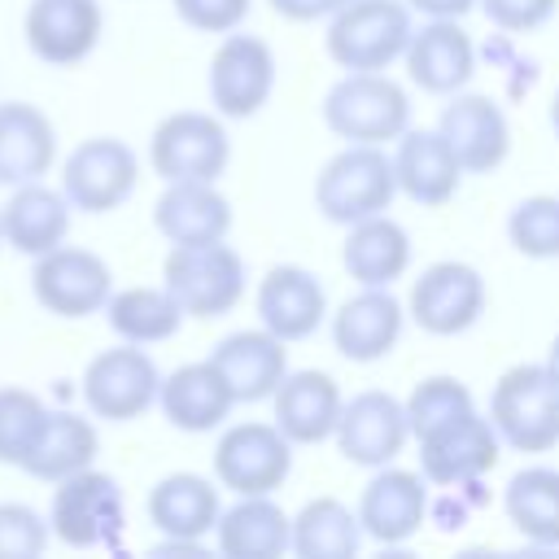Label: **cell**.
Masks as SVG:
<instances>
[{"label": "cell", "instance_id": "33", "mask_svg": "<svg viewBox=\"0 0 559 559\" xmlns=\"http://www.w3.org/2000/svg\"><path fill=\"white\" fill-rule=\"evenodd\" d=\"M105 323L118 341L131 345H162L170 336H179L183 328V306L170 297L166 284H131V288H114L105 301Z\"/></svg>", "mask_w": 559, "mask_h": 559}, {"label": "cell", "instance_id": "13", "mask_svg": "<svg viewBox=\"0 0 559 559\" xmlns=\"http://www.w3.org/2000/svg\"><path fill=\"white\" fill-rule=\"evenodd\" d=\"M140 183V157L118 135H87L61 162V192L83 214H114Z\"/></svg>", "mask_w": 559, "mask_h": 559}, {"label": "cell", "instance_id": "46", "mask_svg": "<svg viewBox=\"0 0 559 559\" xmlns=\"http://www.w3.org/2000/svg\"><path fill=\"white\" fill-rule=\"evenodd\" d=\"M0 245H4V231H0Z\"/></svg>", "mask_w": 559, "mask_h": 559}, {"label": "cell", "instance_id": "27", "mask_svg": "<svg viewBox=\"0 0 559 559\" xmlns=\"http://www.w3.org/2000/svg\"><path fill=\"white\" fill-rule=\"evenodd\" d=\"M157 406H162V415H166L170 428L197 437V432L223 428L227 415L236 411V397H231L223 371L210 358H201V362H183L170 376H162Z\"/></svg>", "mask_w": 559, "mask_h": 559}, {"label": "cell", "instance_id": "41", "mask_svg": "<svg viewBox=\"0 0 559 559\" xmlns=\"http://www.w3.org/2000/svg\"><path fill=\"white\" fill-rule=\"evenodd\" d=\"M480 13L502 31V35H528V31H542L555 13H559V0H476Z\"/></svg>", "mask_w": 559, "mask_h": 559}, {"label": "cell", "instance_id": "45", "mask_svg": "<svg viewBox=\"0 0 559 559\" xmlns=\"http://www.w3.org/2000/svg\"><path fill=\"white\" fill-rule=\"evenodd\" d=\"M550 131H555V140H559V92L550 96Z\"/></svg>", "mask_w": 559, "mask_h": 559}, {"label": "cell", "instance_id": "43", "mask_svg": "<svg viewBox=\"0 0 559 559\" xmlns=\"http://www.w3.org/2000/svg\"><path fill=\"white\" fill-rule=\"evenodd\" d=\"M411 13H424V17H463L467 9H476V0H406Z\"/></svg>", "mask_w": 559, "mask_h": 559}, {"label": "cell", "instance_id": "18", "mask_svg": "<svg viewBox=\"0 0 559 559\" xmlns=\"http://www.w3.org/2000/svg\"><path fill=\"white\" fill-rule=\"evenodd\" d=\"M437 131L450 140L454 157L463 162L467 175H489L507 162L511 153V122L502 114V105L485 92H454L441 105Z\"/></svg>", "mask_w": 559, "mask_h": 559}, {"label": "cell", "instance_id": "26", "mask_svg": "<svg viewBox=\"0 0 559 559\" xmlns=\"http://www.w3.org/2000/svg\"><path fill=\"white\" fill-rule=\"evenodd\" d=\"M341 406H345L341 384L328 371L301 367L280 380V389L271 397V411H275L271 419L293 445H319V441H332Z\"/></svg>", "mask_w": 559, "mask_h": 559}, {"label": "cell", "instance_id": "40", "mask_svg": "<svg viewBox=\"0 0 559 559\" xmlns=\"http://www.w3.org/2000/svg\"><path fill=\"white\" fill-rule=\"evenodd\" d=\"M175 4V17L201 35H227V31H240L253 0H170Z\"/></svg>", "mask_w": 559, "mask_h": 559}, {"label": "cell", "instance_id": "9", "mask_svg": "<svg viewBox=\"0 0 559 559\" xmlns=\"http://www.w3.org/2000/svg\"><path fill=\"white\" fill-rule=\"evenodd\" d=\"M275 74L280 66L262 35H245V31L218 35V48L210 52V70H205L210 109L223 114L227 122H245L262 114V105L275 92Z\"/></svg>", "mask_w": 559, "mask_h": 559}, {"label": "cell", "instance_id": "8", "mask_svg": "<svg viewBox=\"0 0 559 559\" xmlns=\"http://www.w3.org/2000/svg\"><path fill=\"white\" fill-rule=\"evenodd\" d=\"M157 389H162V371H157L153 354L131 341H118V345L92 354L83 367V380H79L87 415L105 419V424L140 419L148 406H157Z\"/></svg>", "mask_w": 559, "mask_h": 559}, {"label": "cell", "instance_id": "29", "mask_svg": "<svg viewBox=\"0 0 559 559\" xmlns=\"http://www.w3.org/2000/svg\"><path fill=\"white\" fill-rule=\"evenodd\" d=\"M57 166V122L35 100H0V188L44 179Z\"/></svg>", "mask_w": 559, "mask_h": 559}, {"label": "cell", "instance_id": "22", "mask_svg": "<svg viewBox=\"0 0 559 559\" xmlns=\"http://www.w3.org/2000/svg\"><path fill=\"white\" fill-rule=\"evenodd\" d=\"M393 175H397V192L406 201H415L424 210H441L459 197V183L467 170L437 127H406L393 148Z\"/></svg>", "mask_w": 559, "mask_h": 559}, {"label": "cell", "instance_id": "36", "mask_svg": "<svg viewBox=\"0 0 559 559\" xmlns=\"http://www.w3.org/2000/svg\"><path fill=\"white\" fill-rule=\"evenodd\" d=\"M48 402L35 389L22 384H0V467H17L26 463L44 419H48Z\"/></svg>", "mask_w": 559, "mask_h": 559}, {"label": "cell", "instance_id": "17", "mask_svg": "<svg viewBox=\"0 0 559 559\" xmlns=\"http://www.w3.org/2000/svg\"><path fill=\"white\" fill-rule=\"evenodd\" d=\"M332 441H336L345 463H358V467L393 463L411 441L402 397H393L389 389H362V393L345 397Z\"/></svg>", "mask_w": 559, "mask_h": 559}, {"label": "cell", "instance_id": "44", "mask_svg": "<svg viewBox=\"0 0 559 559\" xmlns=\"http://www.w3.org/2000/svg\"><path fill=\"white\" fill-rule=\"evenodd\" d=\"M546 371L559 380V336H555V341H550V349H546Z\"/></svg>", "mask_w": 559, "mask_h": 559}, {"label": "cell", "instance_id": "3", "mask_svg": "<svg viewBox=\"0 0 559 559\" xmlns=\"http://www.w3.org/2000/svg\"><path fill=\"white\" fill-rule=\"evenodd\" d=\"M393 197H397V175L384 144H345L314 175V210L336 227L389 214Z\"/></svg>", "mask_w": 559, "mask_h": 559}, {"label": "cell", "instance_id": "37", "mask_svg": "<svg viewBox=\"0 0 559 559\" xmlns=\"http://www.w3.org/2000/svg\"><path fill=\"white\" fill-rule=\"evenodd\" d=\"M507 240L520 258H533V262L559 258V197L533 192V197L515 201L507 214Z\"/></svg>", "mask_w": 559, "mask_h": 559}, {"label": "cell", "instance_id": "28", "mask_svg": "<svg viewBox=\"0 0 559 559\" xmlns=\"http://www.w3.org/2000/svg\"><path fill=\"white\" fill-rule=\"evenodd\" d=\"M153 227L166 236V245H205L227 240L231 231V201L210 179H179L166 183L153 205Z\"/></svg>", "mask_w": 559, "mask_h": 559}, {"label": "cell", "instance_id": "10", "mask_svg": "<svg viewBox=\"0 0 559 559\" xmlns=\"http://www.w3.org/2000/svg\"><path fill=\"white\" fill-rule=\"evenodd\" d=\"M485 306H489L485 275L459 258H441L424 266L406 293V319L428 336H463L467 328L480 323Z\"/></svg>", "mask_w": 559, "mask_h": 559}, {"label": "cell", "instance_id": "6", "mask_svg": "<svg viewBox=\"0 0 559 559\" xmlns=\"http://www.w3.org/2000/svg\"><path fill=\"white\" fill-rule=\"evenodd\" d=\"M127 524V502H122V485L100 472L96 463L57 480L52 498H48V528L61 546L70 550H100V546H118Z\"/></svg>", "mask_w": 559, "mask_h": 559}, {"label": "cell", "instance_id": "39", "mask_svg": "<svg viewBox=\"0 0 559 559\" xmlns=\"http://www.w3.org/2000/svg\"><path fill=\"white\" fill-rule=\"evenodd\" d=\"M48 542V511H35L31 502H0V559H35Z\"/></svg>", "mask_w": 559, "mask_h": 559}, {"label": "cell", "instance_id": "30", "mask_svg": "<svg viewBox=\"0 0 559 559\" xmlns=\"http://www.w3.org/2000/svg\"><path fill=\"white\" fill-rule=\"evenodd\" d=\"M214 546L227 559H280L293 546V515L271 493H245L223 507Z\"/></svg>", "mask_w": 559, "mask_h": 559}, {"label": "cell", "instance_id": "2", "mask_svg": "<svg viewBox=\"0 0 559 559\" xmlns=\"http://www.w3.org/2000/svg\"><path fill=\"white\" fill-rule=\"evenodd\" d=\"M485 415L507 450L550 454L559 445V380L546 362H515L498 376Z\"/></svg>", "mask_w": 559, "mask_h": 559}, {"label": "cell", "instance_id": "12", "mask_svg": "<svg viewBox=\"0 0 559 559\" xmlns=\"http://www.w3.org/2000/svg\"><path fill=\"white\" fill-rule=\"evenodd\" d=\"M114 293V271L83 245H57L31 258V297L52 319H92Z\"/></svg>", "mask_w": 559, "mask_h": 559}, {"label": "cell", "instance_id": "21", "mask_svg": "<svg viewBox=\"0 0 559 559\" xmlns=\"http://www.w3.org/2000/svg\"><path fill=\"white\" fill-rule=\"evenodd\" d=\"M402 328H406V301H397L393 288H358L332 314V345L345 362L367 367L397 349Z\"/></svg>", "mask_w": 559, "mask_h": 559}, {"label": "cell", "instance_id": "32", "mask_svg": "<svg viewBox=\"0 0 559 559\" xmlns=\"http://www.w3.org/2000/svg\"><path fill=\"white\" fill-rule=\"evenodd\" d=\"M96 454H100L96 419H87V415H79V411L52 406L48 419H44V428H39V437H35V445H31V454H26V463H22V472H26L31 480L57 485V480H66V476L92 467Z\"/></svg>", "mask_w": 559, "mask_h": 559}, {"label": "cell", "instance_id": "14", "mask_svg": "<svg viewBox=\"0 0 559 559\" xmlns=\"http://www.w3.org/2000/svg\"><path fill=\"white\" fill-rule=\"evenodd\" d=\"M419 445V472L432 489H459L472 485L480 476H489L502 459V437L489 424V415H480L476 406L424 437H415Z\"/></svg>", "mask_w": 559, "mask_h": 559}, {"label": "cell", "instance_id": "24", "mask_svg": "<svg viewBox=\"0 0 559 559\" xmlns=\"http://www.w3.org/2000/svg\"><path fill=\"white\" fill-rule=\"evenodd\" d=\"M70 218L74 205L61 188L31 179L9 188V197L0 201V231H4V249L22 253V258H39L57 245L70 240Z\"/></svg>", "mask_w": 559, "mask_h": 559}, {"label": "cell", "instance_id": "42", "mask_svg": "<svg viewBox=\"0 0 559 559\" xmlns=\"http://www.w3.org/2000/svg\"><path fill=\"white\" fill-rule=\"evenodd\" d=\"M266 4L284 22H328L345 0H266Z\"/></svg>", "mask_w": 559, "mask_h": 559}, {"label": "cell", "instance_id": "35", "mask_svg": "<svg viewBox=\"0 0 559 559\" xmlns=\"http://www.w3.org/2000/svg\"><path fill=\"white\" fill-rule=\"evenodd\" d=\"M362 524L358 511H349V502L341 498H310L297 515H293V555L297 559H354L362 546Z\"/></svg>", "mask_w": 559, "mask_h": 559}, {"label": "cell", "instance_id": "4", "mask_svg": "<svg viewBox=\"0 0 559 559\" xmlns=\"http://www.w3.org/2000/svg\"><path fill=\"white\" fill-rule=\"evenodd\" d=\"M162 284L188 319H223L245 301L249 271L227 240L170 245V253L162 258Z\"/></svg>", "mask_w": 559, "mask_h": 559}, {"label": "cell", "instance_id": "34", "mask_svg": "<svg viewBox=\"0 0 559 559\" xmlns=\"http://www.w3.org/2000/svg\"><path fill=\"white\" fill-rule=\"evenodd\" d=\"M502 511L524 542L537 550H559V467H520L502 489Z\"/></svg>", "mask_w": 559, "mask_h": 559}, {"label": "cell", "instance_id": "23", "mask_svg": "<svg viewBox=\"0 0 559 559\" xmlns=\"http://www.w3.org/2000/svg\"><path fill=\"white\" fill-rule=\"evenodd\" d=\"M210 362L223 371L236 406L271 402L280 380L288 376V341H280L262 323L258 328H240V332H227L210 349Z\"/></svg>", "mask_w": 559, "mask_h": 559}, {"label": "cell", "instance_id": "19", "mask_svg": "<svg viewBox=\"0 0 559 559\" xmlns=\"http://www.w3.org/2000/svg\"><path fill=\"white\" fill-rule=\"evenodd\" d=\"M253 310L266 332L297 345V341H310L328 323V293L314 271H306L297 262H280L258 280Z\"/></svg>", "mask_w": 559, "mask_h": 559}, {"label": "cell", "instance_id": "38", "mask_svg": "<svg viewBox=\"0 0 559 559\" xmlns=\"http://www.w3.org/2000/svg\"><path fill=\"white\" fill-rule=\"evenodd\" d=\"M402 406H406V424H411V441H415V437H424V432L467 415L476 406V397H472V389L459 376H424L402 397Z\"/></svg>", "mask_w": 559, "mask_h": 559}, {"label": "cell", "instance_id": "31", "mask_svg": "<svg viewBox=\"0 0 559 559\" xmlns=\"http://www.w3.org/2000/svg\"><path fill=\"white\" fill-rule=\"evenodd\" d=\"M341 266L358 288H393L411 271V236L397 218L376 214L345 227Z\"/></svg>", "mask_w": 559, "mask_h": 559}, {"label": "cell", "instance_id": "20", "mask_svg": "<svg viewBox=\"0 0 559 559\" xmlns=\"http://www.w3.org/2000/svg\"><path fill=\"white\" fill-rule=\"evenodd\" d=\"M406 79L428 96H454L476 74V44L459 26V17H428L411 31V44L402 52Z\"/></svg>", "mask_w": 559, "mask_h": 559}, {"label": "cell", "instance_id": "1", "mask_svg": "<svg viewBox=\"0 0 559 559\" xmlns=\"http://www.w3.org/2000/svg\"><path fill=\"white\" fill-rule=\"evenodd\" d=\"M323 122L345 144H397L411 127V92L384 70H345L323 92Z\"/></svg>", "mask_w": 559, "mask_h": 559}, {"label": "cell", "instance_id": "25", "mask_svg": "<svg viewBox=\"0 0 559 559\" xmlns=\"http://www.w3.org/2000/svg\"><path fill=\"white\" fill-rule=\"evenodd\" d=\"M144 515H148V524L166 542H197V546H205V537L214 533V524L223 515L218 480H210L201 472H170V476H162L148 489Z\"/></svg>", "mask_w": 559, "mask_h": 559}, {"label": "cell", "instance_id": "5", "mask_svg": "<svg viewBox=\"0 0 559 559\" xmlns=\"http://www.w3.org/2000/svg\"><path fill=\"white\" fill-rule=\"evenodd\" d=\"M415 17L406 0H345L328 17L323 48L341 70H389L411 44Z\"/></svg>", "mask_w": 559, "mask_h": 559}, {"label": "cell", "instance_id": "15", "mask_svg": "<svg viewBox=\"0 0 559 559\" xmlns=\"http://www.w3.org/2000/svg\"><path fill=\"white\" fill-rule=\"evenodd\" d=\"M432 485L424 480V472L415 467H397V463H384V467H371V480L362 485L358 493V524L371 542L380 546H402L411 542L424 524H428V507H432Z\"/></svg>", "mask_w": 559, "mask_h": 559}, {"label": "cell", "instance_id": "7", "mask_svg": "<svg viewBox=\"0 0 559 559\" xmlns=\"http://www.w3.org/2000/svg\"><path fill=\"white\" fill-rule=\"evenodd\" d=\"M148 166L162 183L210 179L218 183L231 166L227 118L214 109H175L148 135Z\"/></svg>", "mask_w": 559, "mask_h": 559}, {"label": "cell", "instance_id": "11", "mask_svg": "<svg viewBox=\"0 0 559 559\" xmlns=\"http://www.w3.org/2000/svg\"><path fill=\"white\" fill-rule=\"evenodd\" d=\"M293 472V441L275 428V419H240L223 424L214 441V480L218 489L245 493H275Z\"/></svg>", "mask_w": 559, "mask_h": 559}, {"label": "cell", "instance_id": "16", "mask_svg": "<svg viewBox=\"0 0 559 559\" xmlns=\"http://www.w3.org/2000/svg\"><path fill=\"white\" fill-rule=\"evenodd\" d=\"M22 35L35 61L70 70L96 52L105 35V9L100 0H31L22 13Z\"/></svg>", "mask_w": 559, "mask_h": 559}]
</instances>
